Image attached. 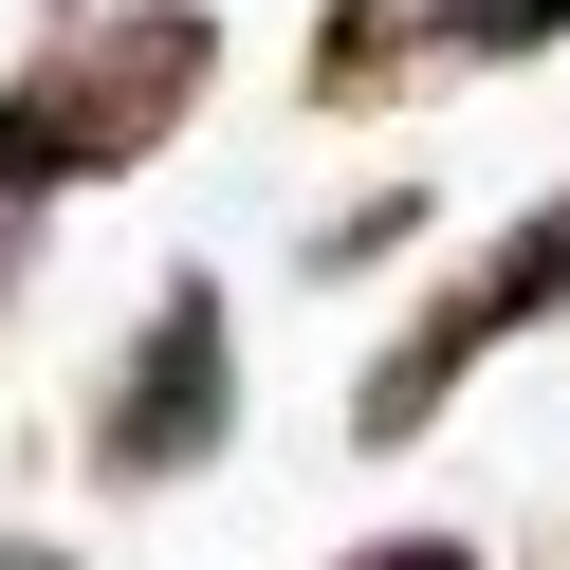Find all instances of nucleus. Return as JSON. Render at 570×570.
<instances>
[{"instance_id": "8", "label": "nucleus", "mask_w": 570, "mask_h": 570, "mask_svg": "<svg viewBox=\"0 0 570 570\" xmlns=\"http://www.w3.org/2000/svg\"><path fill=\"white\" fill-rule=\"evenodd\" d=\"M56 19H92V0H56Z\"/></svg>"}, {"instance_id": "4", "label": "nucleus", "mask_w": 570, "mask_h": 570, "mask_svg": "<svg viewBox=\"0 0 570 570\" xmlns=\"http://www.w3.org/2000/svg\"><path fill=\"white\" fill-rule=\"evenodd\" d=\"M405 38H423V0H332V19H313V92H332V111H368Z\"/></svg>"}, {"instance_id": "1", "label": "nucleus", "mask_w": 570, "mask_h": 570, "mask_svg": "<svg viewBox=\"0 0 570 570\" xmlns=\"http://www.w3.org/2000/svg\"><path fill=\"white\" fill-rule=\"evenodd\" d=\"M203 75H222V19H203V0H92V19H56V56L0 92V258H19V222H38L56 185L148 166L166 129L203 111Z\"/></svg>"}, {"instance_id": "2", "label": "nucleus", "mask_w": 570, "mask_h": 570, "mask_svg": "<svg viewBox=\"0 0 570 570\" xmlns=\"http://www.w3.org/2000/svg\"><path fill=\"white\" fill-rule=\"evenodd\" d=\"M222 423H239V313H222V276H166L148 332H129V368H111V405H92V479L166 497V479L222 460Z\"/></svg>"}, {"instance_id": "5", "label": "nucleus", "mask_w": 570, "mask_h": 570, "mask_svg": "<svg viewBox=\"0 0 570 570\" xmlns=\"http://www.w3.org/2000/svg\"><path fill=\"white\" fill-rule=\"evenodd\" d=\"M570 38V0H423V56H479V75H497V56H552Z\"/></svg>"}, {"instance_id": "3", "label": "nucleus", "mask_w": 570, "mask_h": 570, "mask_svg": "<svg viewBox=\"0 0 570 570\" xmlns=\"http://www.w3.org/2000/svg\"><path fill=\"white\" fill-rule=\"evenodd\" d=\"M570 313V185L533 203L515 239H497L479 276H460V295H423L405 332H386V368L350 386V442H423V423H442V386L479 368V350H515V332H552Z\"/></svg>"}, {"instance_id": "6", "label": "nucleus", "mask_w": 570, "mask_h": 570, "mask_svg": "<svg viewBox=\"0 0 570 570\" xmlns=\"http://www.w3.org/2000/svg\"><path fill=\"white\" fill-rule=\"evenodd\" d=\"M350 570H479V552H460V533H368Z\"/></svg>"}, {"instance_id": "7", "label": "nucleus", "mask_w": 570, "mask_h": 570, "mask_svg": "<svg viewBox=\"0 0 570 570\" xmlns=\"http://www.w3.org/2000/svg\"><path fill=\"white\" fill-rule=\"evenodd\" d=\"M0 570H75V552H56V533H0Z\"/></svg>"}]
</instances>
